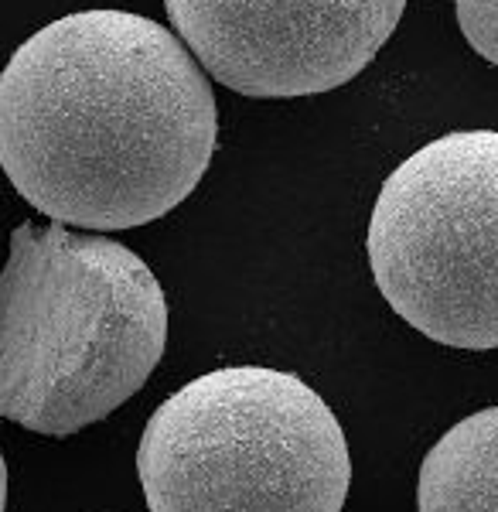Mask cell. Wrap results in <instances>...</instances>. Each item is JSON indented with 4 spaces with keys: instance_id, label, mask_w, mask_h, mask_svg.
I'll list each match as a JSON object with an SVG mask.
<instances>
[{
    "instance_id": "cell-1",
    "label": "cell",
    "mask_w": 498,
    "mask_h": 512,
    "mask_svg": "<svg viewBox=\"0 0 498 512\" xmlns=\"http://www.w3.org/2000/svg\"><path fill=\"white\" fill-rule=\"evenodd\" d=\"M202 65L151 18L79 11L0 72V168L52 222L134 229L168 216L215 154Z\"/></svg>"
},
{
    "instance_id": "cell-2",
    "label": "cell",
    "mask_w": 498,
    "mask_h": 512,
    "mask_svg": "<svg viewBox=\"0 0 498 512\" xmlns=\"http://www.w3.org/2000/svg\"><path fill=\"white\" fill-rule=\"evenodd\" d=\"M164 345L168 301L134 250L62 222L14 229L0 274V417L76 434L147 383Z\"/></svg>"
},
{
    "instance_id": "cell-3",
    "label": "cell",
    "mask_w": 498,
    "mask_h": 512,
    "mask_svg": "<svg viewBox=\"0 0 498 512\" xmlns=\"http://www.w3.org/2000/svg\"><path fill=\"white\" fill-rule=\"evenodd\" d=\"M151 512H342L345 431L301 376L229 366L154 410L137 448Z\"/></svg>"
},
{
    "instance_id": "cell-4",
    "label": "cell",
    "mask_w": 498,
    "mask_h": 512,
    "mask_svg": "<svg viewBox=\"0 0 498 512\" xmlns=\"http://www.w3.org/2000/svg\"><path fill=\"white\" fill-rule=\"evenodd\" d=\"M369 267L406 325L451 349H498V130H458L383 181Z\"/></svg>"
},
{
    "instance_id": "cell-5",
    "label": "cell",
    "mask_w": 498,
    "mask_h": 512,
    "mask_svg": "<svg viewBox=\"0 0 498 512\" xmlns=\"http://www.w3.org/2000/svg\"><path fill=\"white\" fill-rule=\"evenodd\" d=\"M185 48L215 82L256 99L352 82L393 38L406 0H164Z\"/></svg>"
},
{
    "instance_id": "cell-6",
    "label": "cell",
    "mask_w": 498,
    "mask_h": 512,
    "mask_svg": "<svg viewBox=\"0 0 498 512\" xmlns=\"http://www.w3.org/2000/svg\"><path fill=\"white\" fill-rule=\"evenodd\" d=\"M417 512H498V407L458 420L427 451Z\"/></svg>"
},
{
    "instance_id": "cell-7",
    "label": "cell",
    "mask_w": 498,
    "mask_h": 512,
    "mask_svg": "<svg viewBox=\"0 0 498 512\" xmlns=\"http://www.w3.org/2000/svg\"><path fill=\"white\" fill-rule=\"evenodd\" d=\"M458 24L481 59L498 65V0H458Z\"/></svg>"
},
{
    "instance_id": "cell-8",
    "label": "cell",
    "mask_w": 498,
    "mask_h": 512,
    "mask_svg": "<svg viewBox=\"0 0 498 512\" xmlns=\"http://www.w3.org/2000/svg\"><path fill=\"white\" fill-rule=\"evenodd\" d=\"M7 509V465H4V454H0V512Z\"/></svg>"
}]
</instances>
